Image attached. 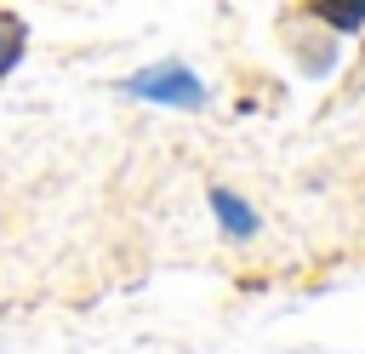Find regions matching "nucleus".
I'll return each instance as SVG.
<instances>
[{
	"label": "nucleus",
	"instance_id": "20e7f679",
	"mask_svg": "<svg viewBox=\"0 0 365 354\" xmlns=\"http://www.w3.org/2000/svg\"><path fill=\"white\" fill-rule=\"evenodd\" d=\"M23 46H29V29H23V17H11V11H0V80L17 69V57H23Z\"/></svg>",
	"mask_w": 365,
	"mask_h": 354
},
{
	"label": "nucleus",
	"instance_id": "f257e3e1",
	"mask_svg": "<svg viewBox=\"0 0 365 354\" xmlns=\"http://www.w3.org/2000/svg\"><path fill=\"white\" fill-rule=\"evenodd\" d=\"M125 91H131V97H143V103H165V108H200V103H205L200 74H194V69H182V63L137 69V74L125 80Z\"/></svg>",
	"mask_w": 365,
	"mask_h": 354
},
{
	"label": "nucleus",
	"instance_id": "7ed1b4c3",
	"mask_svg": "<svg viewBox=\"0 0 365 354\" xmlns=\"http://www.w3.org/2000/svg\"><path fill=\"white\" fill-rule=\"evenodd\" d=\"M331 29H342V34H354V29H365V0H308Z\"/></svg>",
	"mask_w": 365,
	"mask_h": 354
},
{
	"label": "nucleus",
	"instance_id": "f03ea898",
	"mask_svg": "<svg viewBox=\"0 0 365 354\" xmlns=\"http://www.w3.org/2000/svg\"><path fill=\"white\" fill-rule=\"evenodd\" d=\"M211 211H217V223L234 234V240H245V234H257V211L240 200V194H228V188H211Z\"/></svg>",
	"mask_w": 365,
	"mask_h": 354
}]
</instances>
